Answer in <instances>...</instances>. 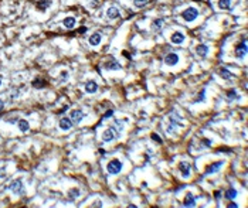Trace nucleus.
Wrapping results in <instances>:
<instances>
[{"label": "nucleus", "mask_w": 248, "mask_h": 208, "mask_svg": "<svg viewBox=\"0 0 248 208\" xmlns=\"http://www.w3.org/2000/svg\"><path fill=\"white\" fill-rule=\"evenodd\" d=\"M92 207H102V202H101V201H96V202L94 204V205H92Z\"/></svg>", "instance_id": "obj_32"}, {"label": "nucleus", "mask_w": 248, "mask_h": 208, "mask_svg": "<svg viewBox=\"0 0 248 208\" xmlns=\"http://www.w3.org/2000/svg\"><path fill=\"white\" fill-rule=\"evenodd\" d=\"M179 168H180V173H182V176L183 177H189L190 176V164L189 163H180V166H179Z\"/></svg>", "instance_id": "obj_7"}, {"label": "nucleus", "mask_w": 248, "mask_h": 208, "mask_svg": "<svg viewBox=\"0 0 248 208\" xmlns=\"http://www.w3.org/2000/svg\"><path fill=\"white\" fill-rule=\"evenodd\" d=\"M19 129L21 130V132H27L30 126H29V122L27 120H19Z\"/></svg>", "instance_id": "obj_19"}, {"label": "nucleus", "mask_w": 248, "mask_h": 208, "mask_svg": "<svg viewBox=\"0 0 248 208\" xmlns=\"http://www.w3.org/2000/svg\"><path fill=\"white\" fill-rule=\"evenodd\" d=\"M220 72H221V75L224 77L225 80H231V78H232V75H231V74H230V72L227 71V70H224V68H223V70H221Z\"/></svg>", "instance_id": "obj_25"}, {"label": "nucleus", "mask_w": 248, "mask_h": 208, "mask_svg": "<svg viewBox=\"0 0 248 208\" xmlns=\"http://www.w3.org/2000/svg\"><path fill=\"white\" fill-rule=\"evenodd\" d=\"M165 62L167 65H176L179 62V57L175 53H170V54H167V55L165 57Z\"/></svg>", "instance_id": "obj_4"}, {"label": "nucleus", "mask_w": 248, "mask_h": 208, "mask_svg": "<svg viewBox=\"0 0 248 208\" xmlns=\"http://www.w3.org/2000/svg\"><path fill=\"white\" fill-rule=\"evenodd\" d=\"M148 1H149V0H135L133 3H135L136 7H143V6L148 4Z\"/></svg>", "instance_id": "obj_24"}, {"label": "nucleus", "mask_w": 248, "mask_h": 208, "mask_svg": "<svg viewBox=\"0 0 248 208\" xmlns=\"http://www.w3.org/2000/svg\"><path fill=\"white\" fill-rule=\"evenodd\" d=\"M96 89H98V85H96V82H94V81H89V82L85 84V91H87L88 94H94V92H96Z\"/></svg>", "instance_id": "obj_10"}, {"label": "nucleus", "mask_w": 248, "mask_h": 208, "mask_svg": "<svg viewBox=\"0 0 248 208\" xmlns=\"http://www.w3.org/2000/svg\"><path fill=\"white\" fill-rule=\"evenodd\" d=\"M112 115H113V112H112V111H108V112H106V113H105V115H104V116H102V119H106V118H111Z\"/></svg>", "instance_id": "obj_29"}, {"label": "nucleus", "mask_w": 248, "mask_h": 208, "mask_svg": "<svg viewBox=\"0 0 248 208\" xmlns=\"http://www.w3.org/2000/svg\"><path fill=\"white\" fill-rule=\"evenodd\" d=\"M84 113L81 112V111H72L71 112V120L74 122V123H80L81 120L84 119Z\"/></svg>", "instance_id": "obj_6"}, {"label": "nucleus", "mask_w": 248, "mask_h": 208, "mask_svg": "<svg viewBox=\"0 0 248 208\" xmlns=\"http://www.w3.org/2000/svg\"><path fill=\"white\" fill-rule=\"evenodd\" d=\"M1 109H3V101L0 99V111H1Z\"/></svg>", "instance_id": "obj_35"}, {"label": "nucleus", "mask_w": 248, "mask_h": 208, "mask_svg": "<svg viewBox=\"0 0 248 208\" xmlns=\"http://www.w3.org/2000/svg\"><path fill=\"white\" fill-rule=\"evenodd\" d=\"M204 98H206V91L203 89V91L200 92V95H199V98H197V101H196V102H201V101H203Z\"/></svg>", "instance_id": "obj_27"}, {"label": "nucleus", "mask_w": 248, "mask_h": 208, "mask_svg": "<svg viewBox=\"0 0 248 208\" xmlns=\"http://www.w3.org/2000/svg\"><path fill=\"white\" fill-rule=\"evenodd\" d=\"M50 4H51L50 0H40V1L37 3V7L40 9V10H44V9H47Z\"/></svg>", "instance_id": "obj_21"}, {"label": "nucleus", "mask_w": 248, "mask_h": 208, "mask_svg": "<svg viewBox=\"0 0 248 208\" xmlns=\"http://www.w3.org/2000/svg\"><path fill=\"white\" fill-rule=\"evenodd\" d=\"M218 6H220V9H228L230 7V0H220Z\"/></svg>", "instance_id": "obj_23"}, {"label": "nucleus", "mask_w": 248, "mask_h": 208, "mask_svg": "<svg viewBox=\"0 0 248 208\" xmlns=\"http://www.w3.org/2000/svg\"><path fill=\"white\" fill-rule=\"evenodd\" d=\"M106 14H108L109 18H118V17H119V11H118L116 7H109L108 11H106Z\"/></svg>", "instance_id": "obj_14"}, {"label": "nucleus", "mask_w": 248, "mask_h": 208, "mask_svg": "<svg viewBox=\"0 0 248 208\" xmlns=\"http://www.w3.org/2000/svg\"><path fill=\"white\" fill-rule=\"evenodd\" d=\"M162 23H163V20H162V18H159V20H155V23H153V28H155V30L160 28V27H162Z\"/></svg>", "instance_id": "obj_26"}, {"label": "nucleus", "mask_w": 248, "mask_h": 208, "mask_svg": "<svg viewBox=\"0 0 248 208\" xmlns=\"http://www.w3.org/2000/svg\"><path fill=\"white\" fill-rule=\"evenodd\" d=\"M116 136H118V130L115 128H109L102 133V140H104V142H111V140H113Z\"/></svg>", "instance_id": "obj_2"}, {"label": "nucleus", "mask_w": 248, "mask_h": 208, "mask_svg": "<svg viewBox=\"0 0 248 208\" xmlns=\"http://www.w3.org/2000/svg\"><path fill=\"white\" fill-rule=\"evenodd\" d=\"M122 54H123V57H126V58H128V60H130V54H129L128 51H123V53H122Z\"/></svg>", "instance_id": "obj_31"}, {"label": "nucleus", "mask_w": 248, "mask_h": 208, "mask_svg": "<svg viewBox=\"0 0 248 208\" xmlns=\"http://www.w3.org/2000/svg\"><path fill=\"white\" fill-rule=\"evenodd\" d=\"M197 16H199V11L193 7H189L187 10H184L183 11V18L186 20V21H193Z\"/></svg>", "instance_id": "obj_3"}, {"label": "nucleus", "mask_w": 248, "mask_h": 208, "mask_svg": "<svg viewBox=\"0 0 248 208\" xmlns=\"http://www.w3.org/2000/svg\"><path fill=\"white\" fill-rule=\"evenodd\" d=\"M228 98H237L235 92H234V91H230V92H228Z\"/></svg>", "instance_id": "obj_30"}, {"label": "nucleus", "mask_w": 248, "mask_h": 208, "mask_svg": "<svg viewBox=\"0 0 248 208\" xmlns=\"http://www.w3.org/2000/svg\"><path fill=\"white\" fill-rule=\"evenodd\" d=\"M108 171L111 173V174H118L120 170H122V163L119 160H116V159H113L112 161H109L108 163Z\"/></svg>", "instance_id": "obj_1"}, {"label": "nucleus", "mask_w": 248, "mask_h": 208, "mask_svg": "<svg viewBox=\"0 0 248 208\" xmlns=\"http://www.w3.org/2000/svg\"><path fill=\"white\" fill-rule=\"evenodd\" d=\"M80 195V190L78 188H72V190H70L68 191V200H75L77 197Z\"/></svg>", "instance_id": "obj_17"}, {"label": "nucleus", "mask_w": 248, "mask_h": 208, "mask_svg": "<svg viewBox=\"0 0 248 208\" xmlns=\"http://www.w3.org/2000/svg\"><path fill=\"white\" fill-rule=\"evenodd\" d=\"M228 207H230V208H235V207H238V205H237L235 202H231V204H228Z\"/></svg>", "instance_id": "obj_34"}, {"label": "nucleus", "mask_w": 248, "mask_h": 208, "mask_svg": "<svg viewBox=\"0 0 248 208\" xmlns=\"http://www.w3.org/2000/svg\"><path fill=\"white\" fill-rule=\"evenodd\" d=\"M225 197H227L228 200H234V198L237 197V191H235L234 188H230L228 191L225 192Z\"/></svg>", "instance_id": "obj_22"}, {"label": "nucleus", "mask_w": 248, "mask_h": 208, "mask_svg": "<svg viewBox=\"0 0 248 208\" xmlns=\"http://www.w3.org/2000/svg\"><path fill=\"white\" fill-rule=\"evenodd\" d=\"M0 84H1V78H0Z\"/></svg>", "instance_id": "obj_36"}, {"label": "nucleus", "mask_w": 248, "mask_h": 208, "mask_svg": "<svg viewBox=\"0 0 248 208\" xmlns=\"http://www.w3.org/2000/svg\"><path fill=\"white\" fill-rule=\"evenodd\" d=\"M72 126V120L68 119V118H63V119L60 120V128L63 129V130H68V129H71Z\"/></svg>", "instance_id": "obj_8"}, {"label": "nucleus", "mask_w": 248, "mask_h": 208, "mask_svg": "<svg viewBox=\"0 0 248 208\" xmlns=\"http://www.w3.org/2000/svg\"><path fill=\"white\" fill-rule=\"evenodd\" d=\"M64 26L67 28H72V27L75 26V18H74V17H67L64 20Z\"/></svg>", "instance_id": "obj_18"}, {"label": "nucleus", "mask_w": 248, "mask_h": 208, "mask_svg": "<svg viewBox=\"0 0 248 208\" xmlns=\"http://www.w3.org/2000/svg\"><path fill=\"white\" fill-rule=\"evenodd\" d=\"M183 205L184 207H194V205H196V201L193 198L192 192H187V195H186V198H184V201H183Z\"/></svg>", "instance_id": "obj_9"}, {"label": "nucleus", "mask_w": 248, "mask_h": 208, "mask_svg": "<svg viewBox=\"0 0 248 208\" xmlns=\"http://www.w3.org/2000/svg\"><path fill=\"white\" fill-rule=\"evenodd\" d=\"M99 43H101V34H98V33L92 34L91 38H89V44L91 45H98Z\"/></svg>", "instance_id": "obj_15"}, {"label": "nucleus", "mask_w": 248, "mask_h": 208, "mask_svg": "<svg viewBox=\"0 0 248 208\" xmlns=\"http://www.w3.org/2000/svg\"><path fill=\"white\" fill-rule=\"evenodd\" d=\"M152 139L155 140V142H157V143H162V139H160V137L157 136L156 133H153V135H152Z\"/></svg>", "instance_id": "obj_28"}, {"label": "nucleus", "mask_w": 248, "mask_h": 208, "mask_svg": "<svg viewBox=\"0 0 248 208\" xmlns=\"http://www.w3.org/2000/svg\"><path fill=\"white\" fill-rule=\"evenodd\" d=\"M196 51H197V54H199L200 57H206V55H207V53H208V47L201 44V45H197Z\"/></svg>", "instance_id": "obj_16"}, {"label": "nucleus", "mask_w": 248, "mask_h": 208, "mask_svg": "<svg viewBox=\"0 0 248 208\" xmlns=\"http://www.w3.org/2000/svg\"><path fill=\"white\" fill-rule=\"evenodd\" d=\"M183 41H184V35L182 34V33L177 31L172 35V43H173V44H182Z\"/></svg>", "instance_id": "obj_12"}, {"label": "nucleus", "mask_w": 248, "mask_h": 208, "mask_svg": "<svg viewBox=\"0 0 248 208\" xmlns=\"http://www.w3.org/2000/svg\"><path fill=\"white\" fill-rule=\"evenodd\" d=\"M214 197H216L217 200H218V198L221 197V194H220V191H216V192H214Z\"/></svg>", "instance_id": "obj_33"}, {"label": "nucleus", "mask_w": 248, "mask_h": 208, "mask_svg": "<svg viewBox=\"0 0 248 208\" xmlns=\"http://www.w3.org/2000/svg\"><path fill=\"white\" fill-rule=\"evenodd\" d=\"M10 190L13 192H16V194H23L24 190H23V184H21V181L20 180H16L13 184L10 185Z\"/></svg>", "instance_id": "obj_5"}, {"label": "nucleus", "mask_w": 248, "mask_h": 208, "mask_svg": "<svg viewBox=\"0 0 248 208\" xmlns=\"http://www.w3.org/2000/svg\"><path fill=\"white\" fill-rule=\"evenodd\" d=\"M105 68L106 70H120V65L115 61H111V62H106L105 64Z\"/></svg>", "instance_id": "obj_20"}, {"label": "nucleus", "mask_w": 248, "mask_h": 208, "mask_svg": "<svg viewBox=\"0 0 248 208\" xmlns=\"http://www.w3.org/2000/svg\"><path fill=\"white\" fill-rule=\"evenodd\" d=\"M245 51H247V43H245V41H242L240 45L237 47V50H235L237 57H244V55H245Z\"/></svg>", "instance_id": "obj_11"}, {"label": "nucleus", "mask_w": 248, "mask_h": 208, "mask_svg": "<svg viewBox=\"0 0 248 208\" xmlns=\"http://www.w3.org/2000/svg\"><path fill=\"white\" fill-rule=\"evenodd\" d=\"M221 166H223V161H217V163H214V164H211V166H210V167L207 168V170H206V174H211V173H216L217 170H218V168L221 167Z\"/></svg>", "instance_id": "obj_13"}]
</instances>
